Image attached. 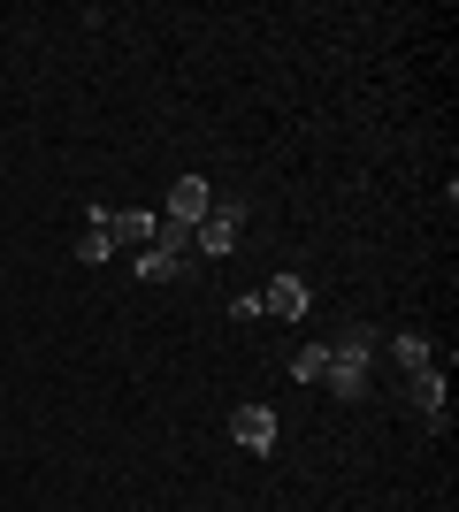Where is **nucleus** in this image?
Here are the masks:
<instances>
[{"label": "nucleus", "instance_id": "obj_1", "mask_svg": "<svg viewBox=\"0 0 459 512\" xmlns=\"http://www.w3.org/2000/svg\"><path fill=\"white\" fill-rule=\"evenodd\" d=\"M375 329H345V337H329V367H322V383H329V398H345V406H360L368 398V367H375Z\"/></svg>", "mask_w": 459, "mask_h": 512}, {"label": "nucleus", "instance_id": "obj_2", "mask_svg": "<svg viewBox=\"0 0 459 512\" xmlns=\"http://www.w3.org/2000/svg\"><path fill=\"white\" fill-rule=\"evenodd\" d=\"M245 214H253V207H245L238 192H215V214H207V222L192 230V253H199V260H230V253H238Z\"/></svg>", "mask_w": 459, "mask_h": 512}, {"label": "nucleus", "instance_id": "obj_3", "mask_svg": "<svg viewBox=\"0 0 459 512\" xmlns=\"http://www.w3.org/2000/svg\"><path fill=\"white\" fill-rule=\"evenodd\" d=\"M406 406L421 413V421L437 428H452V390H444V367H421V375H406Z\"/></svg>", "mask_w": 459, "mask_h": 512}, {"label": "nucleus", "instance_id": "obj_4", "mask_svg": "<svg viewBox=\"0 0 459 512\" xmlns=\"http://www.w3.org/2000/svg\"><path fill=\"white\" fill-rule=\"evenodd\" d=\"M215 214V184L207 176H176L169 184V207H161V222H184V230H199Z\"/></svg>", "mask_w": 459, "mask_h": 512}, {"label": "nucleus", "instance_id": "obj_5", "mask_svg": "<svg viewBox=\"0 0 459 512\" xmlns=\"http://www.w3.org/2000/svg\"><path fill=\"white\" fill-rule=\"evenodd\" d=\"M108 237H115V245H131V253H146L153 237H161V214H153V207H108Z\"/></svg>", "mask_w": 459, "mask_h": 512}, {"label": "nucleus", "instance_id": "obj_6", "mask_svg": "<svg viewBox=\"0 0 459 512\" xmlns=\"http://www.w3.org/2000/svg\"><path fill=\"white\" fill-rule=\"evenodd\" d=\"M230 444L238 451H276V413L268 406H238L230 413Z\"/></svg>", "mask_w": 459, "mask_h": 512}, {"label": "nucleus", "instance_id": "obj_7", "mask_svg": "<svg viewBox=\"0 0 459 512\" xmlns=\"http://www.w3.org/2000/svg\"><path fill=\"white\" fill-rule=\"evenodd\" d=\"M261 314H276V321H299V314H306V276H299V268L268 276V291H261Z\"/></svg>", "mask_w": 459, "mask_h": 512}, {"label": "nucleus", "instance_id": "obj_8", "mask_svg": "<svg viewBox=\"0 0 459 512\" xmlns=\"http://www.w3.org/2000/svg\"><path fill=\"white\" fill-rule=\"evenodd\" d=\"M77 260H85V268H108V260H115V237H108V207H85V230H77Z\"/></svg>", "mask_w": 459, "mask_h": 512}, {"label": "nucleus", "instance_id": "obj_9", "mask_svg": "<svg viewBox=\"0 0 459 512\" xmlns=\"http://www.w3.org/2000/svg\"><path fill=\"white\" fill-rule=\"evenodd\" d=\"M391 360L406 367V375H421V367H437V344L421 337V329H398V337H391Z\"/></svg>", "mask_w": 459, "mask_h": 512}, {"label": "nucleus", "instance_id": "obj_10", "mask_svg": "<svg viewBox=\"0 0 459 512\" xmlns=\"http://www.w3.org/2000/svg\"><path fill=\"white\" fill-rule=\"evenodd\" d=\"M184 268H192V260L161 253V245H146V253H138V283H176V276H184Z\"/></svg>", "mask_w": 459, "mask_h": 512}, {"label": "nucleus", "instance_id": "obj_11", "mask_svg": "<svg viewBox=\"0 0 459 512\" xmlns=\"http://www.w3.org/2000/svg\"><path fill=\"white\" fill-rule=\"evenodd\" d=\"M322 367H329V344H299V352H291V375H299V383H322Z\"/></svg>", "mask_w": 459, "mask_h": 512}, {"label": "nucleus", "instance_id": "obj_12", "mask_svg": "<svg viewBox=\"0 0 459 512\" xmlns=\"http://www.w3.org/2000/svg\"><path fill=\"white\" fill-rule=\"evenodd\" d=\"M230 321H261V291H238V299H230Z\"/></svg>", "mask_w": 459, "mask_h": 512}]
</instances>
